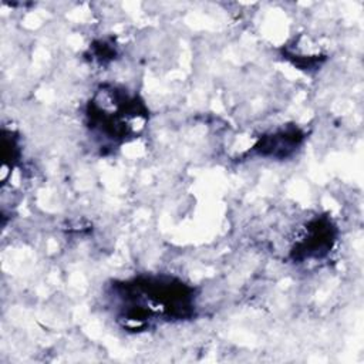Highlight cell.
I'll return each mask as SVG.
<instances>
[{
  "label": "cell",
  "mask_w": 364,
  "mask_h": 364,
  "mask_svg": "<svg viewBox=\"0 0 364 364\" xmlns=\"http://www.w3.org/2000/svg\"><path fill=\"white\" fill-rule=\"evenodd\" d=\"M109 296L125 328L142 330L155 321H181L195 314V289L168 274H141L114 282Z\"/></svg>",
  "instance_id": "obj_1"
},
{
  "label": "cell",
  "mask_w": 364,
  "mask_h": 364,
  "mask_svg": "<svg viewBox=\"0 0 364 364\" xmlns=\"http://www.w3.org/2000/svg\"><path fill=\"white\" fill-rule=\"evenodd\" d=\"M87 128L102 146H118L135 138L148 119V108L139 95L124 87L104 84L85 108Z\"/></svg>",
  "instance_id": "obj_2"
},
{
  "label": "cell",
  "mask_w": 364,
  "mask_h": 364,
  "mask_svg": "<svg viewBox=\"0 0 364 364\" xmlns=\"http://www.w3.org/2000/svg\"><path fill=\"white\" fill-rule=\"evenodd\" d=\"M336 240V226L333 222L320 216L313 220L306 228V233L290 250V257L294 262H306L311 259L324 257L333 247Z\"/></svg>",
  "instance_id": "obj_3"
},
{
  "label": "cell",
  "mask_w": 364,
  "mask_h": 364,
  "mask_svg": "<svg viewBox=\"0 0 364 364\" xmlns=\"http://www.w3.org/2000/svg\"><path fill=\"white\" fill-rule=\"evenodd\" d=\"M304 132L296 125H287L277 128L269 134H264L247 152V155H256L262 158L286 159L291 156L304 142Z\"/></svg>",
  "instance_id": "obj_4"
},
{
  "label": "cell",
  "mask_w": 364,
  "mask_h": 364,
  "mask_svg": "<svg viewBox=\"0 0 364 364\" xmlns=\"http://www.w3.org/2000/svg\"><path fill=\"white\" fill-rule=\"evenodd\" d=\"M111 46L112 44H109L107 40H100L95 44H92L90 50H92L94 58L100 61H105V60H111L117 53L115 47H111Z\"/></svg>",
  "instance_id": "obj_5"
}]
</instances>
